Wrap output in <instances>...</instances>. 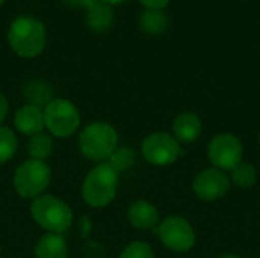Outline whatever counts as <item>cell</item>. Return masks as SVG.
Returning <instances> with one entry per match:
<instances>
[{
    "mask_svg": "<svg viewBox=\"0 0 260 258\" xmlns=\"http://www.w3.org/2000/svg\"><path fill=\"white\" fill-rule=\"evenodd\" d=\"M8 43L18 56L35 58L44 50L46 27L35 17L30 15L17 17L9 26Z\"/></svg>",
    "mask_w": 260,
    "mask_h": 258,
    "instance_id": "6da1fadb",
    "label": "cell"
},
{
    "mask_svg": "<svg viewBox=\"0 0 260 258\" xmlns=\"http://www.w3.org/2000/svg\"><path fill=\"white\" fill-rule=\"evenodd\" d=\"M117 184L119 173L108 163H102L85 176L82 198L91 207H105L114 199Z\"/></svg>",
    "mask_w": 260,
    "mask_h": 258,
    "instance_id": "7a4b0ae2",
    "label": "cell"
},
{
    "mask_svg": "<svg viewBox=\"0 0 260 258\" xmlns=\"http://www.w3.org/2000/svg\"><path fill=\"white\" fill-rule=\"evenodd\" d=\"M30 213L40 227L53 234L67 231L73 222V214L69 205L52 195L35 198L30 207Z\"/></svg>",
    "mask_w": 260,
    "mask_h": 258,
    "instance_id": "3957f363",
    "label": "cell"
},
{
    "mask_svg": "<svg viewBox=\"0 0 260 258\" xmlns=\"http://www.w3.org/2000/svg\"><path fill=\"white\" fill-rule=\"evenodd\" d=\"M117 146V134L104 122L88 125L79 135L81 152L91 161H104L111 157Z\"/></svg>",
    "mask_w": 260,
    "mask_h": 258,
    "instance_id": "277c9868",
    "label": "cell"
},
{
    "mask_svg": "<svg viewBox=\"0 0 260 258\" xmlns=\"http://www.w3.org/2000/svg\"><path fill=\"white\" fill-rule=\"evenodd\" d=\"M50 182V169L41 160L23 163L14 175V187L23 198H38Z\"/></svg>",
    "mask_w": 260,
    "mask_h": 258,
    "instance_id": "5b68a950",
    "label": "cell"
},
{
    "mask_svg": "<svg viewBox=\"0 0 260 258\" xmlns=\"http://www.w3.org/2000/svg\"><path fill=\"white\" fill-rule=\"evenodd\" d=\"M44 126L56 137H70L79 126L76 106L66 99H53L44 109Z\"/></svg>",
    "mask_w": 260,
    "mask_h": 258,
    "instance_id": "8992f818",
    "label": "cell"
},
{
    "mask_svg": "<svg viewBox=\"0 0 260 258\" xmlns=\"http://www.w3.org/2000/svg\"><path fill=\"white\" fill-rule=\"evenodd\" d=\"M157 234L161 243L175 252H186L195 245V231L192 225L178 216L165 219L158 225Z\"/></svg>",
    "mask_w": 260,
    "mask_h": 258,
    "instance_id": "52a82bcc",
    "label": "cell"
},
{
    "mask_svg": "<svg viewBox=\"0 0 260 258\" xmlns=\"http://www.w3.org/2000/svg\"><path fill=\"white\" fill-rule=\"evenodd\" d=\"M242 143L233 134H219L209 144V160L218 170H233L242 163Z\"/></svg>",
    "mask_w": 260,
    "mask_h": 258,
    "instance_id": "ba28073f",
    "label": "cell"
},
{
    "mask_svg": "<svg viewBox=\"0 0 260 258\" xmlns=\"http://www.w3.org/2000/svg\"><path fill=\"white\" fill-rule=\"evenodd\" d=\"M142 152L146 161L155 166L172 164L180 155L178 141L166 132H154L142 143Z\"/></svg>",
    "mask_w": 260,
    "mask_h": 258,
    "instance_id": "9c48e42d",
    "label": "cell"
},
{
    "mask_svg": "<svg viewBox=\"0 0 260 258\" xmlns=\"http://www.w3.org/2000/svg\"><path fill=\"white\" fill-rule=\"evenodd\" d=\"M230 190L229 176L218 169H207L201 172L193 181V192L203 201H216Z\"/></svg>",
    "mask_w": 260,
    "mask_h": 258,
    "instance_id": "30bf717a",
    "label": "cell"
},
{
    "mask_svg": "<svg viewBox=\"0 0 260 258\" xmlns=\"http://www.w3.org/2000/svg\"><path fill=\"white\" fill-rule=\"evenodd\" d=\"M15 128L24 135H37L44 129V114L43 109L34 105H24L20 108L14 119Z\"/></svg>",
    "mask_w": 260,
    "mask_h": 258,
    "instance_id": "8fae6325",
    "label": "cell"
},
{
    "mask_svg": "<svg viewBox=\"0 0 260 258\" xmlns=\"http://www.w3.org/2000/svg\"><path fill=\"white\" fill-rule=\"evenodd\" d=\"M201 128H203V123L197 114L183 113L174 120V125H172L174 138L178 143H184V144L193 143L200 137Z\"/></svg>",
    "mask_w": 260,
    "mask_h": 258,
    "instance_id": "7c38bea8",
    "label": "cell"
},
{
    "mask_svg": "<svg viewBox=\"0 0 260 258\" xmlns=\"http://www.w3.org/2000/svg\"><path fill=\"white\" fill-rule=\"evenodd\" d=\"M128 220L139 230H149L158 224L160 214L152 204L146 201H137L128 210Z\"/></svg>",
    "mask_w": 260,
    "mask_h": 258,
    "instance_id": "4fadbf2b",
    "label": "cell"
},
{
    "mask_svg": "<svg viewBox=\"0 0 260 258\" xmlns=\"http://www.w3.org/2000/svg\"><path fill=\"white\" fill-rule=\"evenodd\" d=\"M87 9V23L96 32H104L113 23V9L110 5L101 0H85L84 6Z\"/></svg>",
    "mask_w": 260,
    "mask_h": 258,
    "instance_id": "5bb4252c",
    "label": "cell"
},
{
    "mask_svg": "<svg viewBox=\"0 0 260 258\" xmlns=\"http://www.w3.org/2000/svg\"><path fill=\"white\" fill-rule=\"evenodd\" d=\"M67 242L61 234H46L35 246V258H67Z\"/></svg>",
    "mask_w": 260,
    "mask_h": 258,
    "instance_id": "9a60e30c",
    "label": "cell"
},
{
    "mask_svg": "<svg viewBox=\"0 0 260 258\" xmlns=\"http://www.w3.org/2000/svg\"><path fill=\"white\" fill-rule=\"evenodd\" d=\"M139 24L148 35H160L168 27V17L163 9H145L140 15Z\"/></svg>",
    "mask_w": 260,
    "mask_h": 258,
    "instance_id": "2e32d148",
    "label": "cell"
},
{
    "mask_svg": "<svg viewBox=\"0 0 260 258\" xmlns=\"http://www.w3.org/2000/svg\"><path fill=\"white\" fill-rule=\"evenodd\" d=\"M24 96L29 102V105H34L37 108H46L53 99H52V90L47 84L41 81H32L24 88Z\"/></svg>",
    "mask_w": 260,
    "mask_h": 258,
    "instance_id": "e0dca14e",
    "label": "cell"
},
{
    "mask_svg": "<svg viewBox=\"0 0 260 258\" xmlns=\"http://www.w3.org/2000/svg\"><path fill=\"white\" fill-rule=\"evenodd\" d=\"M232 181L241 189H250L257 181V172L251 164L241 163L232 170Z\"/></svg>",
    "mask_w": 260,
    "mask_h": 258,
    "instance_id": "ac0fdd59",
    "label": "cell"
},
{
    "mask_svg": "<svg viewBox=\"0 0 260 258\" xmlns=\"http://www.w3.org/2000/svg\"><path fill=\"white\" fill-rule=\"evenodd\" d=\"M27 151L32 157V160H44L52 152V138L47 134H37L30 137V141L27 144Z\"/></svg>",
    "mask_w": 260,
    "mask_h": 258,
    "instance_id": "d6986e66",
    "label": "cell"
},
{
    "mask_svg": "<svg viewBox=\"0 0 260 258\" xmlns=\"http://www.w3.org/2000/svg\"><path fill=\"white\" fill-rule=\"evenodd\" d=\"M17 144L18 141L15 134L6 126H0V164L6 163L14 157Z\"/></svg>",
    "mask_w": 260,
    "mask_h": 258,
    "instance_id": "ffe728a7",
    "label": "cell"
},
{
    "mask_svg": "<svg viewBox=\"0 0 260 258\" xmlns=\"http://www.w3.org/2000/svg\"><path fill=\"white\" fill-rule=\"evenodd\" d=\"M134 160H136V154L131 148H120L117 151H114L110 157V166L117 172H125L128 170L133 164H134Z\"/></svg>",
    "mask_w": 260,
    "mask_h": 258,
    "instance_id": "44dd1931",
    "label": "cell"
},
{
    "mask_svg": "<svg viewBox=\"0 0 260 258\" xmlns=\"http://www.w3.org/2000/svg\"><path fill=\"white\" fill-rule=\"evenodd\" d=\"M119 258H154L151 246L145 242H133L125 248Z\"/></svg>",
    "mask_w": 260,
    "mask_h": 258,
    "instance_id": "7402d4cb",
    "label": "cell"
},
{
    "mask_svg": "<svg viewBox=\"0 0 260 258\" xmlns=\"http://www.w3.org/2000/svg\"><path fill=\"white\" fill-rule=\"evenodd\" d=\"M146 9H163L171 0H139Z\"/></svg>",
    "mask_w": 260,
    "mask_h": 258,
    "instance_id": "603a6c76",
    "label": "cell"
},
{
    "mask_svg": "<svg viewBox=\"0 0 260 258\" xmlns=\"http://www.w3.org/2000/svg\"><path fill=\"white\" fill-rule=\"evenodd\" d=\"M6 114H8V102H6L5 96L0 94V125L6 119Z\"/></svg>",
    "mask_w": 260,
    "mask_h": 258,
    "instance_id": "cb8c5ba5",
    "label": "cell"
},
{
    "mask_svg": "<svg viewBox=\"0 0 260 258\" xmlns=\"http://www.w3.org/2000/svg\"><path fill=\"white\" fill-rule=\"evenodd\" d=\"M101 2H104V3H107V5H117V3H123V2H126V0H101Z\"/></svg>",
    "mask_w": 260,
    "mask_h": 258,
    "instance_id": "d4e9b609",
    "label": "cell"
},
{
    "mask_svg": "<svg viewBox=\"0 0 260 258\" xmlns=\"http://www.w3.org/2000/svg\"><path fill=\"white\" fill-rule=\"evenodd\" d=\"M69 3H72V5H76V6H84V2L85 0H67Z\"/></svg>",
    "mask_w": 260,
    "mask_h": 258,
    "instance_id": "484cf974",
    "label": "cell"
},
{
    "mask_svg": "<svg viewBox=\"0 0 260 258\" xmlns=\"http://www.w3.org/2000/svg\"><path fill=\"white\" fill-rule=\"evenodd\" d=\"M218 258H241V257L233 255V254H224V255H221V257H218Z\"/></svg>",
    "mask_w": 260,
    "mask_h": 258,
    "instance_id": "4316f807",
    "label": "cell"
},
{
    "mask_svg": "<svg viewBox=\"0 0 260 258\" xmlns=\"http://www.w3.org/2000/svg\"><path fill=\"white\" fill-rule=\"evenodd\" d=\"M5 2H6V0H0V6H2V5H3Z\"/></svg>",
    "mask_w": 260,
    "mask_h": 258,
    "instance_id": "83f0119b",
    "label": "cell"
},
{
    "mask_svg": "<svg viewBox=\"0 0 260 258\" xmlns=\"http://www.w3.org/2000/svg\"><path fill=\"white\" fill-rule=\"evenodd\" d=\"M259 143H260V132H259Z\"/></svg>",
    "mask_w": 260,
    "mask_h": 258,
    "instance_id": "f1b7e54d",
    "label": "cell"
},
{
    "mask_svg": "<svg viewBox=\"0 0 260 258\" xmlns=\"http://www.w3.org/2000/svg\"><path fill=\"white\" fill-rule=\"evenodd\" d=\"M259 258H260V257H259Z\"/></svg>",
    "mask_w": 260,
    "mask_h": 258,
    "instance_id": "f546056e",
    "label": "cell"
}]
</instances>
